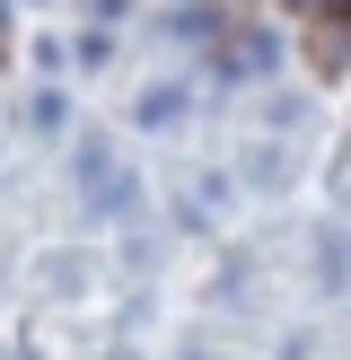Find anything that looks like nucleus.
Instances as JSON below:
<instances>
[{"label":"nucleus","instance_id":"39448f33","mask_svg":"<svg viewBox=\"0 0 351 360\" xmlns=\"http://www.w3.org/2000/svg\"><path fill=\"white\" fill-rule=\"evenodd\" d=\"M167 35L176 44H202V35H220V9L211 0H185V9H167Z\"/></svg>","mask_w":351,"mask_h":360},{"label":"nucleus","instance_id":"423d86ee","mask_svg":"<svg viewBox=\"0 0 351 360\" xmlns=\"http://www.w3.org/2000/svg\"><path fill=\"white\" fill-rule=\"evenodd\" d=\"M27 123H35V132H62V123H70V97H62V88H35V97H27Z\"/></svg>","mask_w":351,"mask_h":360},{"label":"nucleus","instance_id":"7ed1b4c3","mask_svg":"<svg viewBox=\"0 0 351 360\" xmlns=\"http://www.w3.org/2000/svg\"><path fill=\"white\" fill-rule=\"evenodd\" d=\"M140 123H150V132H167V123H185L193 115V79H150L140 88V105H132Z\"/></svg>","mask_w":351,"mask_h":360},{"label":"nucleus","instance_id":"f03ea898","mask_svg":"<svg viewBox=\"0 0 351 360\" xmlns=\"http://www.w3.org/2000/svg\"><path fill=\"white\" fill-rule=\"evenodd\" d=\"M272 70H281L272 35H228V53H220V79L228 88H255V79H272Z\"/></svg>","mask_w":351,"mask_h":360},{"label":"nucleus","instance_id":"20e7f679","mask_svg":"<svg viewBox=\"0 0 351 360\" xmlns=\"http://www.w3.org/2000/svg\"><path fill=\"white\" fill-rule=\"evenodd\" d=\"M316 281H325V290H351V238H343V229L316 238Z\"/></svg>","mask_w":351,"mask_h":360},{"label":"nucleus","instance_id":"f257e3e1","mask_svg":"<svg viewBox=\"0 0 351 360\" xmlns=\"http://www.w3.org/2000/svg\"><path fill=\"white\" fill-rule=\"evenodd\" d=\"M70 158H79V185H88V211H105V220H132V211H140V185L123 176V158L105 150V141H79Z\"/></svg>","mask_w":351,"mask_h":360}]
</instances>
